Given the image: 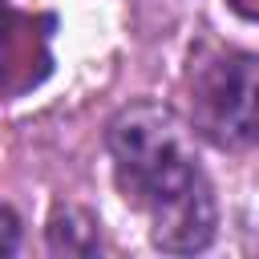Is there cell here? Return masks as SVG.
Returning a JSON list of instances; mask_svg holds the SVG:
<instances>
[{
  "mask_svg": "<svg viewBox=\"0 0 259 259\" xmlns=\"http://www.w3.org/2000/svg\"><path fill=\"white\" fill-rule=\"evenodd\" d=\"M49 32H53V16L36 20L0 0V93L4 97H16L45 81L53 65Z\"/></svg>",
  "mask_w": 259,
  "mask_h": 259,
  "instance_id": "obj_3",
  "label": "cell"
},
{
  "mask_svg": "<svg viewBox=\"0 0 259 259\" xmlns=\"http://www.w3.org/2000/svg\"><path fill=\"white\" fill-rule=\"evenodd\" d=\"M16 247H20V219L12 206L0 202V255H12Z\"/></svg>",
  "mask_w": 259,
  "mask_h": 259,
  "instance_id": "obj_5",
  "label": "cell"
},
{
  "mask_svg": "<svg viewBox=\"0 0 259 259\" xmlns=\"http://www.w3.org/2000/svg\"><path fill=\"white\" fill-rule=\"evenodd\" d=\"M105 142L121 194L150 219V243L170 255L210 247L219 206L210 178L190 150L186 125L166 105L138 101L109 121Z\"/></svg>",
  "mask_w": 259,
  "mask_h": 259,
  "instance_id": "obj_1",
  "label": "cell"
},
{
  "mask_svg": "<svg viewBox=\"0 0 259 259\" xmlns=\"http://www.w3.org/2000/svg\"><path fill=\"white\" fill-rule=\"evenodd\" d=\"M190 125L223 146H259V57L210 49L190 65Z\"/></svg>",
  "mask_w": 259,
  "mask_h": 259,
  "instance_id": "obj_2",
  "label": "cell"
},
{
  "mask_svg": "<svg viewBox=\"0 0 259 259\" xmlns=\"http://www.w3.org/2000/svg\"><path fill=\"white\" fill-rule=\"evenodd\" d=\"M49 247L57 255H97L101 251L97 219L77 206H57L49 219Z\"/></svg>",
  "mask_w": 259,
  "mask_h": 259,
  "instance_id": "obj_4",
  "label": "cell"
}]
</instances>
